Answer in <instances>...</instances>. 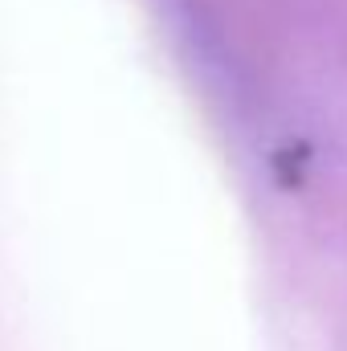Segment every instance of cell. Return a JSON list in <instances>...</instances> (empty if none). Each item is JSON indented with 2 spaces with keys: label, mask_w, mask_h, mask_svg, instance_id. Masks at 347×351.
I'll return each mask as SVG.
<instances>
[]
</instances>
